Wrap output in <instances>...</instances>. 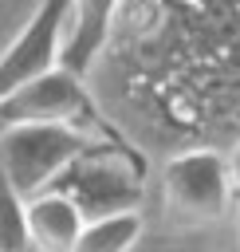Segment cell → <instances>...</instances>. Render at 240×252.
<instances>
[{"label": "cell", "instance_id": "cell-1", "mask_svg": "<svg viewBox=\"0 0 240 252\" xmlns=\"http://www.w3.org/2000/svg\"><path fill=\"white\" fill-rule=\"evenodd\" d=\"M142 181H146L142 154L122 138H110V142H90L47 189L63 193L83 213V220H98L114 213H138L146 197Z\"/></svg>", "mask_w": 240, "mask_h": 252}, {"label": "cell", "instance_id": "cell-2", "mask_svg": "<svg viewBox=\"0 0 240 252\" xmlns=\"http://www.w3.org/2000/svg\"><path fill=\"white\" fill-rule=\"evenodd\" d=\"M0 118L8 126L16 122H43V126H67V130H79L87 138H98V142H110V138H122L94 106L90 91L83 87L79 75L55 67L47 75H39L35 83L20 87L16 94H8L0 102Z\"/></svg>", "mask_w": 240, "mask_h": 252}, {"label": "cell", "instance_id": "cell-3", "mask_svg": "<svg viewBox=\"0 0 240 252\" xmlns=\"http://www.w3.org/2000/svg\"><path fill=\"white\" fill-rule=\"evenodd\" d=\"M90 142L79 130L67 126H43V122H16L0 134V173L12 181V189L28 201L43 193Z\"/></svg>", "mask_w": 240, "mask_h": 252}, {"label": "cell", "instance_id": "cell-4", "mask_svg": "<svg viewBox=\"0 0 240 252\" xmlns=\"http://www.w3.org/2000/svg\"><path fill=\"white\" fill-rule=\"evenodd\" d=\"M67 20H71V0H39L35 4V12L20 24V32L0 51V102L59 67Z\"/></svg>", "mask_w": 240, "mask_h": 252}, {"label": "cell", "instance_id": "cell-5", "mask_svg": "<svg viewBox=\"0 0 240 252\" xmlns=\"http://www.w3.org/2000/svg\"><path fill=\"white\" fill-rule=\"evenodd\" d=\"M161 185L169 205L189 220H220L232 205V177L228 161L216 150H185L173 154L161 169Z\"/></svg>", "mask_w": 240, "mask_h": 252}, {"label": "cell", "instance_id": "cell-6", "mask_svg": "<svg viewBox=\"0 0 240 252\" xmlns=\"http://www.w3.org/2000/svg\"><path fill=\"white\" fill-rule=\"evenodd\" d=\"M122 0H71V20H67V39H63V55L59 67L71 75H87L90 63L102 55L114 16H118Z\"/></svg>", "mask_w": 240, "mask_h": 252}, {"label": "cell", "instance_id": "cell-7", "mask_svg": "<svg viewBox=\"0 0 240 252\" xmlns=\"http://www.w3.org/2000/svg\"><path fill=\"white\" fill-rule=\"evenodd\" d=\"M24 220H28V248L31 252H71L79 232H83V213L55 189H43L24 201Z\"/></svg>", "mask_w": 240, "mask_h": 252}, {"label": "cell", "instance_id": "cell-8", "mask_svg": "<svg viewBox=\"0 0 240 252\" xmlns=\"http://www.w3.org/2000/svg\"><path fill=\"white\" fill-rule=\"evenodd\" d=\"M142 213H114L87 220L71 252H134L142 240Z\"/></svg>", "mask_w": 240, "mask_h": 252}, {"label": "cell", "instance_id": "cell-9", "mask_svg": "<svg viewBox=\"0 0 240 252\" xmlns=\"http://www.w3.org/2000/svg\"><path fill=\"white\" fill-rule=\"evenodd\" d=\"M0 252H31L28 248L24 197L12 189V181L4 173H0Z\"/></svg>", "mask_w": 240, "mask_h": 252}, {"label": "cell", "instance_id": "cell-10", "mask_svg": "<svg viewBox=\"0 0 240 252\" xmlns=\"http://www.w3.org/2000/svg\"><path fill=\"white\" fill-rule=\"evenodd\" d=\"M224 161H228V177H232V189H240V142L228 150V158H224Z\"/></svg>", "mask_w": 240, "mask_h": 252}, {"label": "cell", "instance_id": "cell-11", "mask_svg": "<svg viewBox=\"0 0 240 252\" xmlns=\"http://www.w3.org/2000/svg\"><path fill=\"white\" fill-rule=\"evenodd\" d=\"M236 252H240V213H236Z\"/></svg>", "mask_w": 240, "mask_h": 252}, {"label": "cell", "instance_id": "cell-12", "mask_svg": "<svg viewBox=\"0 0 240 252\" xmlns=\"http://www.w3.org/2000/svg\"><path fill=\"white\" fill-rule=\"evenodd\" d=\"M4 126H8V122H4V118H0V134H4Z\"/></svg>", "mask_w": 240, "mask_h": 252}]
</instances>
